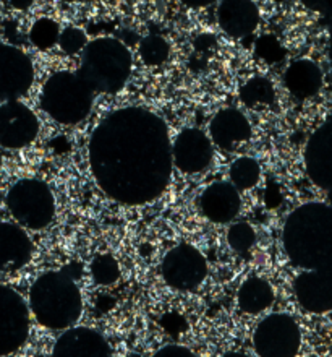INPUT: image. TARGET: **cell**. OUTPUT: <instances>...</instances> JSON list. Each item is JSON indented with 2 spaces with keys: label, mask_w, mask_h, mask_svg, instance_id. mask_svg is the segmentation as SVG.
<instances>
[{
  "label": "cell",
  "mask_w": 332,
  "mask_h": 357,
  "mask_svg": "<svg viewBox=\"0 0 332 357\" xmlns=\"http://www.w3.org/2000/svg\"><path fill=\"white\" fill-rule=\"evenodd\" d=\"M167 123L150 109L130 106L107 114L91 133L89 169L104 195L127 206L159 198L172 177Z\"/></svg>",
  "instance_id": "1"
},
{
  "label": "cell",
  "mask_w": 332,
  "mask_h": 357,
  "mask_svg": "<svg viewBox=\"0 0 332 357\" xmlns=\"http://www.w3.org/2000/svg\"><path fill=\"white\" fill-rule=\"evenodd\" d=\"M282 244L289 261L301 270L331 268L332 210L321 202L300 205L282 229Z\"/></svg>",
  "instance_id": "2"
},
{
  "label": "cell",
  "mask_w": 332,
  "mask_h": 357,
  "mask_svg": "<svg viewBox=\"0 0 332 357\" xmlns=\"http://www.w3.org/2000/svg\"><path fill=\"white\" fill-rule=\"evenodd\" d=\"M29 310L46 328H72L83 314V297L75 278L67 270L44 273L29 289Z\"/></svg>",
  "instance_id": "3"
},
{
  "label": "cell",
  "mask_w": 332,
  "mask_h": 357,
  "mask_svg": "<svg viewBox=\"0 0 332 357\" xmlns=\"http://www.w3.org/2000/svg\"><path fill=\"white\" fill-rule=\"evenodd\" d=\"M133 56L125 44L116 38H97L81 51L78 75L94 94H116L130 80Z\"/></svg>",
  "instance_id": "4"
},
{
  "label": "cell",
  "mask_w": 332,
  "mask_h": 357,
  "mask_svg": "<svg viewBox=\"0 0 332 357\" xmlns=\"http://www.w3.org/2000/svg\"><path fill=\"white\" fill-rule=\"evenodd\" d=\"M39 102L52 121L62 126H77L91 114L94 91L77 72L61 70L44 83Z\"/></svg>",
  "instance_id": "5"
},
{
  "label": "cell",
  "mask_w": 332,
  "mask_h": 357,
  "mask_svg": "<svg viewBox=\"0 0 332 357\" xmlns=\"http://www.w3.org/2000/svg\"><path fill=\"white\" fill-rule=\"evenodd\" d=\"M10 215L18 226L31 231L46 229L56 218V197L41 178H19L5 197Z\"/></svg>",
  "instance_id": "6"
},
{
  "label": "cell",
  "mask_w": 332,
  "mask_h": 357,
  "mask_svg": "<svg viewBox=\"0 0 332 357\" xmlns=\"http://www.w3.org/2000/svg\"><path fill=\"white\" fill-rule=\"evenodd\" d=\"M258 357H297L301 348V330L289 314H271L253 333Z\"/></svg>",
  "instance_id": "7"
},
{
  "label": "cell",
  "mask_w": 332,
  "mask_h": 357,
  "mask_svg": "<svg viewBox=\"0 0 332 357\" xmlns=\"http://www.w3.org/2000/svg\"><path fill=\"white\" fill-rule=\"evenodd\" d=\"M162 280L175 291H195L207 276L206 257L191 244H178L171 249L159 265Z\"/></svg>",
  "instance_id": "8"
},
{
  "label": "cell",
  "mask_w": 332,
  "mask_h": 357,
  "mask_svg": "<svg viewBox=\"0 0 332 357\" xmlns=\"http://www.w3.org/2000/svg\"><path fill=\"white\" fill-rule=\"evenodd\" d=\"M29 307L19 292L0 284V357L23 348L29 336Z\"/></svg>",
  "instance_id": "9"
},
{
  "label": "cell",
  "mask_w": 332,
  "mask_h": 357,
  "mask_svg": "<svg viewBox=\"0 0 332 357\" xmlns=\"http://www.w3.org/2000/svg\"><path fill=\"white\" fill-rule=\"evenodd\" d=\"M34 82L31 59L22 49L0 43V101H19Z\"/></svg>",
  "instance_id": "10"
},
{
  "label": "cell",
  "mask_w": 332,
  "mask_h": 357,
  "mask_svg": "<svg viewBox=\"0 0 332 357\" xmlns=\"http://www.w3.org/2000/svg\"><path fill=\"white\" fill-rule=\"evenodd\" d=\"M39 135V119L22 101L0 104V146L22 150Z\"/></svg>",
  "instance_id": "11"
},
{
  "label": "cell",
  "mask_w": 332,
  "mask_h": 357,
  "mask_svg": "<svg viewBox=\"0 0 332 357\" xmlns=\"http://www.w3.org/2000/svg\"><path fill=\"white\" fill-rule=\"evenodd\" d=\"M172 165L183 174H200L211 166L214 150L210 137L196 127L183 128L173 138Z\"/></svg>",
  "instance_id": "12"
},
{
  "label": "cell",
  "mask_w": 332,
  "mask_h": 357,
  "mask_svg": "<svg viewBox=\"0 0 332 357\" xmlns=\"http://www.w3.org/2000/svg\"><path fill=\"white\" fill-rule=\"evenodd\" d=\"M305 169L310 181L323 190L332 185V122L331 119L321 123L311 133L303 153Z\"/></svg>",
  "instance_id": "13"
},
{
  "label": "cell",
  "mask_w": 332,
  "mask_h": 357,
  "mask_svg": "<svg viewBox=\"0 0 332 357\" xmlns=\"http://www.w3.org/2000/svg\"><path fill=\"white\" fill-rule=\"evenodd\" d=\"M294 292L300 307L310 314H328L332 309L331 268L305 270L295 278Z\"/></svg>",
  "instance_id": "14"
},
{
  "label": "cell",
  "mask_w": 332,
  "mask_h": 357,
  "mask_svg": "<svg viewBox=\"0 0 332 357\" xmlns=\"http://www.w3.org/2000/svg\"><path fill=\"white\" fill-rule=\"evenodd\" d=\"M196 205L207 221L227 225L234 221L242 210L240 192L230 182H212L200 193Z\"/></svg>",
  "instance_id": "15"
},
{
  "label": "cell",
  "mask_w": 332,
  "mask_h": 357,
  "mask_svg": "<svg viewBox=\"0 0 332 357\" xmlns=\"http://www.w3.org/2000/svg\"><path fill=\"white\" fill-rule=\"evenodd\" d=\"M253 128L248 117L235 107L221 109L210 122V140L224 151H232L251 138Z\"/></svg>",
  "instance_id": "16"
},
{
  "label": "cell",
  "mask_w": 332,
  "mask_h": 357,
  "mask_svg": "<svg viewBox=\"0 0 332 357\" xmlns=\"http://www.w3.org/2000/svg\"><path fill=\"white\" fill-rule=\"evenodd\" d=\"M52 357H112V348L99 331L72 326L56 341Z\"/></svg>",
  "instance_id": "17"
},
{
  "label": "cell",
  "mask_w": 332,
  "mask_h": 357,
  "mask_svg": "<svg viewBox=\"0 0 332 357\" xmlns=\"http://www.w3.org/2000/svg\"><path fill=\"white\" fill-rule=\"evenodd\" d=\"M261 13L255 0H221L217 24L229 38L242 39L256 31Z\"/></svg>",
  "instance_id": "18"
},
{
  "label": "cell",
  "mask_w": 332,
  "mask_h": 357,
  "mask_svg": "<svg viewBox=\"0 0 332 357\" xmlns=\"http://www.w3.org/2000/svg\"><path fill=\"white\" fill-rule=\"evenodd\" d=\"M33 241L24 227L0 222V273L22 270L31 260Z\"/></svg>",
  "instance_id": "19"
},
{
  "label": "cell",
  "mask_w": 332,
  "mask_h": 357,
  "mask_svg": "<svg viewBox=\"0 0 332 357\" xmlns=\"http://www.w3.org/2000/svg\"><path fill=\"white\" fill-rule=\"evenodd\" d=\"M284 85L300 101L315 98L323 88V70L310 59H297L287 67Z\"/></svg>",
  "instance_id": "20"
},
{
  "label": "cell",
  "mask_w": 332,
  "mask_h": 357,
  "mask_svg": "<svg viewBox=\"0 0 332 357\" xmlns=\"http://www.w3.org/2000/svg\"><path fill=\"white\" fill-rule=\"evenodd\" d=\"M274 289L269 282L260 276H251L237 292V304L245 314L258 315L274 304Z\"/></svg>",
  "instance_id": "21"
},
{
  "label": "cell",
  "mask_w": 332,
  "mask_h": 357,
  "mask_svg": "<svg viewBox=\"0 0 332 357\" xmlns=\"http://www.w3.org/2000/svg\"><path fill=\"white\" fill-rule=\"evenodd\" d=\"M240 101L250 109L269 107L276 101V89L264 77H253L239 89Z\"/></svg>",
  "instance_id": "22"
},
{
  "label": "cell",
  "mask_w": 332,
  "mask_h": 357,
  "mask_svg": "<svg viewBox=\"0 0 332 357\" xmlns=\"http://www.w3.org/2000/svg\"><path fill=\"white\" fill-rule=\"evenodd\" d=\"M229 178L230 183L239 192L250 190L255 185H258L261 178V166L255 158L242 156L239 160L232 162L229 169Z\"/></svg>",
  "instance_id": "23"
},
{
  "label": "cell",
  "mask_w": 332,
  "mask_h": 357,
  "mask_svg": "<svg viewBox=\"0 0 332 357\" xmlns=\"http://www.w3.org/2000/svg\"><path fill=\"white\" fill-rule=\"evenodd\" d=\"M58 34H61V26L56 20L52 18H39L29 28V43L39 51H49L54 46H57Z\"/></svg>",
  "instance_id": "24"
},
{
  "label": "cell",
  "mask_w": 332,
  "mask_h": 357,
  "mask_svg": "<svg viewBox=\"0 0 332 357\" xmlns=\"http://www.w3.org/2000/svg\"><path fill=\"white\" fill-rule=\"evenodd\" d=\"M89 273H91L93 281L96 282L97 286H112L120 280V265L116 257L111 254H99L91 260V265H89Z\"/></svg>",
  "instance_id": "25"
},
{
  "label": "cell",
  "mask_w": 332,
  "mask_h": 357,
  "mask_svg": "<svg viewBox=\"0 0 332 357\" xmlns=\"http://www.w3.org/2000/svg\"><path fill=\"white\" fill-rule=\"evenodd\" d=\"M138 52H140L141 61L148 67H159L164 66L168 57H171V46L162 36L150 34V36H145L140 41Z\"/></svg>",
  "instance_id": "26"
},
{
  "label": "cell",
  "mask_w": 332,
  "mask_h": 357,
  "mask_svg": "<svg viewBox=\"0 0 332 357\" xmlns=\"http://www.w3.org/2000/svg\"><path fill=\"white\" fill-rule=\"evenodd\" d=\"M227 244H229V247L235 254L242 257L248 255V252L256 244V232L248 222H235L227 231Z\"/></svg>",
  "instance_id": "27"
},
{
  "label": "cell",
  "mask_w": 332,
  "mask_h": 357,
  "mask_svg": "<svg viewBox=\"0 0 332 357\" xmlns=\"http://www.w3.org/2000/svg\"><path fill=\"white\" fill-rule=\"evenodd\" d=\"M86 44H88V36L86 33H84V29L78 26H67L61 29L57 46L61 47V51L63 54L73 56V54L81 52Z\"/></svg>",
  "instance_id": "28"
},
{
  "label": "cell",
  "mask_w": 332,
  "mask_h": 357,
  "mask_svg": "<svg viewBox=\"0 0 332 357\" xmlns=\"http://www.w3.org/2000/svg\"><path fill=\"white\" fill-rule=\"evenodd\" d=\"M152 357H198L190 348L182 344H168L161 348Z\"/></svg>",
  "instance_id": "29"
},
{
  "label": "cell",
  "mask_w": 332,
  "mask_h": 357,
  "mask_svg": "<svg viewBox=\"0 0 332 357\" xmlns=\"http://www.w3.org/2000/svg\"><path fill=\"white\" fill-rule=\"evenodd\" d=\"M301 3H303L310 12L321 13L328 10V0H301Z\"/></svg>",
  "instance_id": "30"
},
{
  "label": "cell",
  "mask_w": 332,
  "mask_h": 357,
  "mask_svg": "<svg viewBox=\"0 0 332 357\" xmlns=\"http://www.w3.org/2000/svg\"><path fill=\"white\" fill-rule=\"evenodd\" d=\"M180 2L188 8H205L210 7L212 3H216L217 0H180Z\"/></svg>",
  "instance_id": "31"
},
{
  "label": "cell",
  "mask_w": 332,
  "mask_h": 357,
  "mask_svg": "<svg viewBox=\"0 0 332 357\" xmlns=\"http://www.w3.org/2000/svg\"><path fill=\"white\" fill-rule=\"evenodd\" d=\"M33 2L34 0H10V3L18 10H28L33 5Z\"/></svg>",
  "instance_id": "32"
},
{
  "label": "cell",
  "mask_w": 332,
  "mask_h": 357,
  "mask_svg": "<svg viewBox=\"0 0 332 357\" xmlns=\"http://www.w3.org/2000/svg\"><path fill=\"white\" fill-rule=\"evenodd\" d=\"M222 357H250V356H246L244 353H227V354H224Z\"/></svg>",
  "instance_id": "33"
},
{
  "label": "cell",
  "mask_w": 332,
  "mask_h": 357,
  "mask_svg": "<svg viewBox=\"0 0 332 357\" xmlns=\"http://www.w3.org/2000/svg\"><path fill=\"white\" fill-rule=\"evenodd\" d=\"M62 2H68V3H72V2H81V0H62Z\"/></svg>",
  "instance_id": "34"
}]
</instances>
